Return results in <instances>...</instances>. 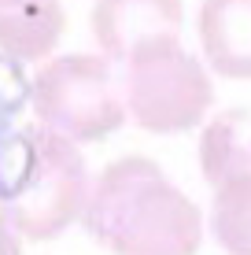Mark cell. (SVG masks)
<instances>
[{"label": "cell", "mask_w": 251, "mask_h": 255, "mask_svg": "<svg viewBox=\"0 0 251 255\" xmlns=\"http://www.w3.org/2000/svg\"><path fill=\"white\" fill-rule=\"evenodd\" d=\"M92 33L107 59L129 63L141 52L181 37V0H100Z\"/></svg>", "instance_id": "cell-5"}, {"label": "cell", "mask_w": 251, "mask_h": 255, "mask_svg": "<svg viewBox=\"0 0 251 255\" xmlns=\"http://www.w3.org/2000/svg\"><path fill=\"white\" fill-rule=\"evenodd\" d=\"M0 255H22V233L7 222L4 211H0Z\"/></svg>", "instance_id": "cell-11"}, {"label": "cell", "mask_w": 251, "mask_h": 255, "mask_svg": "<svg viewBox=\"0 0 251 255\" xmlns=\"http://www.w3.org/2000/svg\"><path fill=\"white\" fill-rule=\"evenodd\" d=\"M122 82H126V108L152 133L192 129L214 100L207 70L177 41L129 59Z\"/></svg>", "instance_id": "cell-4"}, {"label": "cell", "mask_w": 251, "mask_h": 255, "mask_svg": "<svg viewBox=\"0 0 251 255\" xmlns=\"http://www.w3.org/2000/svg\"><path fill=\"white\" fill-rule=\"evenodd\" d=\"M82 226L111 255H196L203 244L200 207L141 155L111 163L92 181Z\"/></svg>", "instance_id": "cell-1"}, {"label": "cell", "mask_w": 251, "mask_h": 255, "mask_svg": "<svg viewBox=\"0 0 251 255\" xmlns=\"http://www.w3.org/2000/svg\"><path fill=\"white\" fill-rule=\"evenodd\" d=\"M211 230L226 255H251V174L214 189Z\"/></svg>", "instance_id": "cell-10"}, {"label": "cell", "mask_w": 251, "mask_h": 255, "mask_svg": "<svg viewBox=\"0 0 251 255\" xmlns=\"http://www.w3.org/2000/svg\"><path fill=\"white\" fill-rule=\"evenodd\" d=\"M63 33L59 0H0V52L15 59H41Z\"/></svg>", "instance_id": "cell-7"}, {"label": "cell", "mask_w": 251, "mask_h": 255, "mask_svg": "<svg viewBox=\"0 0 251 255\" xmlns=\"http://www.w3.org/2000/svg\"><path fill=\"white\" fill-rule=\"evenodd\" d=\"M200 170L214 189L251 174V115L229 111L207 126L200 140Z\"/></svg>", "instance_id": "cell-9"}, {"label": "cell", "mask_w": 251, "mask_h": 255, "mask_svg": "<svg viewBox=\"0 0 251 255\" xmlns=\"http://www.w3.org/2000/svg\"><path fill=\"white\" fill-rule=\"evenodd\" d=\"M33 96V82H26L15 56L0 52V200L11 189L15 174L26 159V133L30 126H19L26 104Z\"/></svg>", "instance_id": "cell-8"}, {"label": "cell", "mask_w": 251, "mask_h": 255, "mask_svg": "<svg viewBox=\"0 0 251 255\" xmlns=\"http://www.w3.org/2000/svg\"><path fill=\"white\" fill-rule=\"evenodd\" d=\"M200 41L211 70L251 78V0H203Z\"/></svg>", "instance_id": "cell-6"}, {"label": "cell", "mask_w": 251, "mask_h": 255, "mask_svg": "<svg viewBox=\"0 0 251 255\" xmlns=\"http://www.w3.org/2000/svg\"><path fill=\"white\" fill-rule=\"evenodd\" d=\"M30 104L41 126L74 144L103 140L126 122V82L107 56H63L33 78Z\"/></svg>", "instance_id": "cell-3"}, {"label": "cell", "mask_w": 251, "mask_h": 255, "mask_svg": "<svg viewBox=\"0 0 251 255\" xmlns=\"http://www.w3.org/2000/svg\"><path fill=\"white\" fill-rule=\"evenodd\" d=\"M89 192L92 181L74 140L48 126H30L26 159L0 200V211L22 237L52 241L85 215Z\"/></svg>", "instance_id": "cell-2"}]
</instances>
